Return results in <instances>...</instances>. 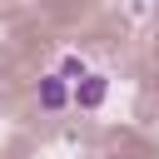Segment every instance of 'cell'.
<instances>
[{"mask_svg": "<svg viewBox=\"0 0 159 159\" xmlns=\"http://www.w3.org/2000/svg\"><path fill=\"white\" fill-rule=\"evenodd\" d=\"M104 75H84V80H75V104H84V109H94L99 99H104Z\"/></svg>", "mask_w": 159, "mask_h": 159, "instance_id": "cell-1", "label": "cell"}, {"mask_svg": "<svg viewBox=\"0 0 159 159\" xmlns=\"http://www.w3.org/2000/svg\"><path fill=\"white\" fill-rule=\"evenodd\" d=\"M40 104H45V109H60V104H65V80H60V75H45V80H40Z\"/></svg>", "mask_w": 159, "mask_h": 159, "instance_id": "cell-2", "label": "cell"}]
</instances>
